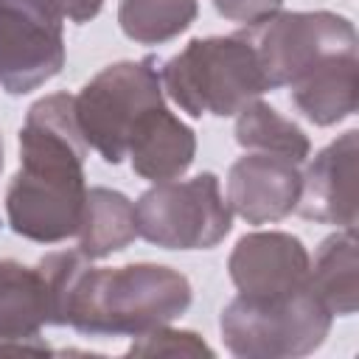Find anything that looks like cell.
I'll return each instance as SVG.
<instances>
[{"label":"cell","mask_w":359,"mask_h":359,"mask_svg":"<svg viewBox=\"0 0 359 359\" xmlns=\"http://www.w3.org/2000/svg\"><path fill=\"white\" fill-rule=\"evenodd\" d=\"M87 154L70 93H50L28 107L20 126V171L6 188V222L17 236L59 244L79 233Z\"/></svg>","instance_id":"1"},{"label":"cell","mask_w":359,"mask_h":359,"mask_svg":"<svg viewBox=\"0 0 359 359\" xmlns=\"http://www.w3.org/2000/svg\"><path fill=\"white\" fill-rule=\"evenodd\" d=\"M191 300V280L174 266L87 264L67 297L65 325L84 337H137L182 317Z\"/></svg>","instance_id":"2"},{"label":"cell","mask_w":359,"mask_h":359,"mask_svg":"<svg viewBox=\"0 0 359 359\" xmlns=\"http://www.w3.org/2000/svg\"><path fill=\"white\" fill-rule=\"evenodd\" d=\"M163 93L191 118H233L269 90L252 45L236 31L196 36L160 65Z\"/></svg>","instance_id":"3"},{"label":"cell","mask_w":359,"mask_h":359,"mask_svg":"<svg viewBox=\"0 0 359 359\" xmlns=\"http://www.w3.org/2000/svg\"><path fill=\"white\" fill-rule=\"evenodd\" d=\"M334 314L309 289L272 300L236 294L219 314L224 348L238 359H297L314 353L331 334Z\"/></svg>","instance_id":"4"},{"label":"cell","mask_w":359,"mask_h":359,"mask_svg":"<svg viewBox=\"0 0 359 359\" xmlns=\"http://www.w3.org/2000/svg\"><path fill=\"white\" fill-rule=\"evenodd\" d=\"M160 104L165 93L154 56L107 65L73 95L81 137L107 165L123 163L137 118Z\"/></svg>","instance_id":"5"},{"label":"cell","mask_w":359,"mask_h":359,"mask_svg":"<svg viewBox=\"0 0 359 359\" xmlns=\"http://www.w3.org/2000/svg\"><path fill=\"white\" fill-rule=\"evenodd\" d=\"M137 236L163 250H213L233 230V210L219 177L202 171L191 180H165L135 202Z\"/></svg>","instance_id":"6"},{"label":"cell","mask_w":359,"mask_h":359,"mask_svg":"<svg viewBox=\"0 0 359 359\" xmlns=\"http://www.w3.org/2000/svg\"><path fill=\"white\" fill-rule=\"evenodd\" d=\"M255 50L269 90L289 87L331 56L356 53L359 36L337 11H275L238 31Z\"/></svg>","instance_id":"7"},{"label":"cell","mask_w":359,"mask_h":359,"mask_svg":"<svg viewBox=\"0 0 359 359\" xmlns=\"http://www.w3.org/2000/svg\"><path fill=\"white\" fill-rule=\"evenodd\" d=\"M65 22L48 0H0V87L28 95L62 73Z\"/></svg>","instance_id":"8"},{"label":"cell","mask_w":359,"mask_h":359,"mask_svg":"<svg viewBox=\"0 0 359 359\" xmlns=\"http://www.w3.org/2000/svg\"><path fill=\"white\" fill-rule=\"evenodd\" d=\"M309 264L311 255L297 236L283 230H255L236 241L227 258V275L238 294L272 300L303 289Z\"/></svg>","instance_id":"9"},{"label":"cell","mask_w":359,"mask_h":359,"mask_svg":"<svg viewBox=\"0 0 359 359\" xmlns=\"http://www.w3.org/2000/svg\"><path fill=\"white\" fill-rule=\"evenodd\" d=\"M359 132L348 129L303 171L297 213L317 224L356 227V177H359Z\"/></svg>","instance_id":"10"},{"label":"cell","mask_w":359,"mask_h":359,"mask_svg":"<svg viewBox=\"0 0 359 359\" xmlns=\"http://www.w3.org/2000/svg\"><path fill=\"white\" fill-rule=\"evenodd\" d=\"M300 165L264 151H247L227 171V205L247 224H272L294 213L300 199Z\"/></svg>","instance_id":"11"},{"label":"cell","mask_w":359,"mask_h":359,"mask_svg":"<svg viewBox=\"0 0 359 359\" xmlns=\"http://www.w3.org/2000/svg\"><path fill=\"white\" fill-rule=\"evenodd\" d=\"M126 157L132 171L151 182L180 180L196 157V132L165 104L143 112L129 135Z\"/></svg>","instance_id":"12"},{"label":"cell","mask_w":359,"mask_h":359,"mask_svg":"<svg viewBox=\"0 0 359 359\" xmlns=\"http://www.w3.org/2000/svg\"><path fill=\"white\" fill-rule=\"evenodd\" d=\"M292 87V104L314 126H334L356 112L359 59L356 53L331 56L303 73Z\"/></svg>","instance_id":"13"},{"label":"cell","mask_w":359,"mask_h":359,"mask_svg":"<svg viewBox=\"0 0 359 359\" xmlns=\"http://www.w3.org/2000/svg\"><path fill=\"white\" fill-rule=\"evenodd\" d=\"M45 325H50V292L39 264L28 266L14 258H3L0 261V342L39 339Z\"/></svg>","instance_id":"14"},{"label":"cell","mask_w":359,"mask_h":359,"mask_svg":"<svg viewBox=\"0 0 359 359\" xmlns=\"http://www.w3.org/2000/svg\"><path fill=\"white\" fill-rule=\"evenodd\" d=\"M309 289L334 317H351L359 309V241L356 227H337L314 250L309 264Z\"/></svg>","instance_id":"15"},{"label":"cell","mask_w":359,"mask_h":359,"mask_svg":"<svg viewBox=\"0 0 359 359\" xmlns=\"http://www.w3.org/2000/svg\"><path fill=\"white\" fill-rule=\"evenodd\" d=\"M79 252L90 261L109 258L112 252L126 250L137 236V222H135V202L107 185L87 188L84 199V213L79 224Z\"/></svg>","instance_id":"16"},{"label":"cell","mask_w":359,"mask_h":359,"mask_svg":"<svg viewBox=\"0 0 359 359\" xmlns=\"http://www.w3.org/2000/svg\"><path fill=\"white\" fill-rule=\"evenodd\" d=\"M236 143L247 151L278 154L297 165L311 154L309 135L261 98L250 101L236 115Z\"/></svg>","instance_id":"17"},{"label":"cell","mask_w":359,"mask_h":359,"mask_svg":"<svg viewBox=\"0 0 359 359\" xmlns=\"http://www.w3.org/2000/svg\"><path fill=\"white\" fill-rule=\"evenodd\" d=\"M199 14V0H121L118 25L137 45H163L185 34Z\"/></svg>","instance_id":"18"},{"label":"cell","mask_w":359,"mask_h":359,"mask_svg":"<svg viewBox=\"0 0 359 359\" xmlns=\"http://www.w3.org/2000/svg\"><path fill=\"white\" fill-rule=\"evenodd\" d=\"M132 339L135 342L126 348V356H213V348L196 331L171 328V323Z\"/></svg>","instance_id":"19"},{"label":"cell","mask_w":359,"mask_h":359,"mask_svg":"<svg viewBox=\"0 0 359 359\" xmlns=\"http://www.w3.org/2000/svg\"><path fill=\"white\" fill-rule=\"evenodd\" d=\"M213 8L230 20V22H241V25H252L275 11L283 8V0H213Z\"/></svg>","instance_id":"20"},{"label":"cell","mask_w":359,"mask_h":359,"mask_svg":"<svg viewBox=\"0 0 359 359\" xmlns=\"http://www.w3.org/2000/svg\"><path fill=\"white\" fill-rule=\"evenodd\" d=\"M62 20H70L76 25H84L95 20L104 8V0H48Z\"/></svg>","instance_id":"21"},{"label":"cell","mask_w":359,"mask_h":359,"mask_svg":"<svg viewBox=\"0 0 359 359\" xmlns=\"http://www.w3.org/2000/svg\"><path fill=\"white\" fill-rule=\"evenodd\" d=\"M3 157H6V146H3V135H0V171H3Z\"/></svg>","instance_id":"22"}]
</instances>
